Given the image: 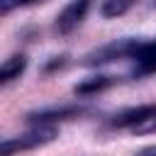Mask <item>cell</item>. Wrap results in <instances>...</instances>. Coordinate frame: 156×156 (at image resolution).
I'll use <instances>...</instances> for the list:
<instances>
[{"mask_svg": "<svg viewBox=\"0 0 156 156\" xmlns=\"http://www.w3.org/2000/svg\"><path fill=\"white\" fill-rule=\"evenodd\" d=\"M110 85H115V78H112V76H93V78H85V80H80V83L73 88V93L85 98V95L102 93V90H107Z\"/></svg>", "mask_w": 156, "mask_h": 156, "instance_id": "7", "label": "cell"}, {"mask_svg": "<svg viewBox=\"0 0 156 156\" xmlns=\"http://www.w3.org/2000/svg\"><path fill=\"white\" fill-rule=\"evenodd\" d=\"M141 46H144V41H139V39H129V37L127 39H115V41L90 51L83 58V63L85 66H102V63H110L115 58H132L134 61V56L139 54Z\"/></svg>", "mask_w": 156, "mask_h": 156, "instance_id": "2", "label": "cell"}, {"mask_svg": "<svg viewBox=\"0 0 156 156\" xmlns=\"http://www.w3.org/2000/svg\"><path fill=\"white\" fill-rule=\"evenodd\" d=\"M134 156H156V144H151V146H144V149H139Z\"/></svg>", "mask_w": 156, "mask_h": 156, "instance_id": "10", "label": "cell"}, {"mask_svg": "<svg viewBox=\"0 0 156 156\" xmlns=\"http://www.w3.org/2000/svg\"><path fill=\"white\" fill-rule=\"evenodd\" d=\"M136 0H105L102 2V15L105 17H122Z\"/></svg>", "mask_w": 156, "mask_h": 156, "instance_id": "8", "label": "cell"}, {"mask_svg": "<svg viewBox=\"0 0 156 156\" xmlns=\"http://www.w3.org/2000/svg\"><path fill=\"white\" fill-rule=\"evenodd\" d=\"M146 73H156V41H144V46L134 56V76Z\"/></svg>", "mask_w": 156, "mask_h": 156, "instance_id": "5", "label": "cell"}, {"mask_svg": "<svg viewBox=\"0 0 156 156\" xmlns=\"http://www.w3.org/2000/svg\"><path fill=\"white\" fill-rule=\"evenodd\" d=\"M90 0H71L58 15H56V32L58 34H71L88 15Z\"/></svg>", "mask_w": 156, "mask_h": 156, "instance_id": "3", "label": "cell"}, {"mask_svg": "<svg viewBox=\"0 0 156 156\" xmlns=\"http://www.w3.org/2000/svg\"><path fill=\"white\" fill-rule=\"evenodd\" d=\"M34 2H44V0H0V12L7 15L15 7H24V5H34Z\"/></svg>", "mask_w": 156, "mask_h": 156, "instance_id": "9", "label": "cell"}, {"mask_svg": "<svg viewBox=\"0 0 156 156\" xmlns=\"http://www.w3.org/2000/svg\"><path fill=\"white\" fill-rule=\"evenodd\" d=\"M58 136V127L56 124H34L29 132L20 134V136H10L0 144V156H12L17 151H29L44 144H51Z\"/></svg>", "mask_w": 156, "mask_h": 156, "instance_id": "1", "label": "cell"}, {"mask_svg": "<svg viewBox=\"0 0 156 156\" xmlns=\"http://www.w3.org/2000/svg\"><path fill=\"white\" fill-rule=\"evenodd\" d=\"M78 115H83L80 107H76V105H63V107H46V110L32 112V115H27V119H29L32 124H56V122H61V119H73V117H78Z\"/></svg>", "mask_w": 156, "mask_h": 156, "instance_id": "4", "label": "cell"}, {"mask_svg": "<svg viewBox=\"0 0 156 156\" xmlns=\"http://www.w3.org/2000/svg\"><path fill=\"white\" fill-rule=\"evenodd\" d=\"M24 68H27V56H24V54L10 56V58L2 63V68H0V83H2V85L12 83L15 78H20V76L24 73Z\"/></svg>", "mask_w": 156, "mask_h": 156, "instance_id": "6", "label": "cell"}]
</instances>
